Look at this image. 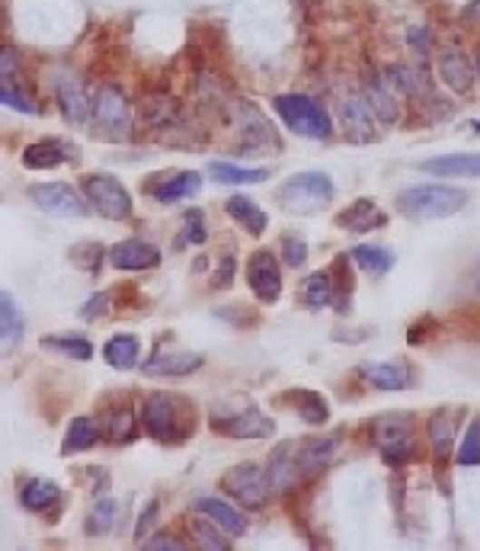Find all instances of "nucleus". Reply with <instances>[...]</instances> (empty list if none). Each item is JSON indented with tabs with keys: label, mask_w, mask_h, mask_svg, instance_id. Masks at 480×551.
I'll use <instances>...</instances> for the list:
<instances>
[{
	"label": "nucleus",
	"mask_w": 480,
	"mask_h": 551,
	"mask_svg": "<svg viewBox=\"0 0 480 551\" xmlns=\"http://www.w3.org/2000/svg\"><path fill=\"white\" fill-rule=\"evenodd\" d=\"M142 423L157 443L180 446L196 429V408L180 395H151L144 401Z\"/></svg>",
	"instance_id": "1"
},
{
	"label": "nucleus",
	"mask_w": 480,
	"mask_h": 551,
	"mask_svg": "<svg viewBox=\"0 0 480 551\" xmlns=\"http://www.w3.org/2000/svg\"><path fill=\"white\" fill-rule=\"evenodd\" d=\"M276 199L289 215H314V212L330 205L333 180L318 171L295 173V177H289L282 186H279Z\"/></svg>",
	"instance_id": "2"
},
{
	"label": "nucleus",
	"mask_w": 480,
	"mask_h": 551,
	"mask_svg": "<svg viewBox=\"0 0 480 551\" xmlns=\"http://www.w3.org/2000/svg\"><path fill=\"white\" fill-rule=\"evenodd\" d=\"M467 205V192L455 186H410L397 196V212L407 218H446Z\"/></svg>",
	"instance_id": "3"
},
{
	"label": "nucleus",
	"mask_w": 480,
	"mask_h": 551,
	"mask_svg": "<svg viewBox=\"0 0 480 551\" xmlns=\"http://www.w3.org/2000/svg\"><path fill=\"white\" fill-rule=\"evenodd\" d=\"M272 109L279 113L285 125L301 138H330L333 123L324 113L320 103H314L311 96H276Z\"/></svg>",
	"instance_id": "4"
},
{
	"label": "nucleus",
	"mask_w": 480,
	"mask_h": 551,
	"mask_svg": "<svg viewBox=\"0 0 480 551\" xmlns=\"http://www.w3.org/2000/svg\"><path fill=\"white\" fill-rule=\"evenodd\" d=\"M221 490L228 497H234L237 504H244L247 510H263L272 487H269V475H266L260 465L244 462V465H234V468L224 471Z\"/></svg>",
	"instance_id": "5"
},
{
	"label": "nucleus",
	"mask_w": 480,
	"mask_h": 551,
	"mask_svg": "<svg viewBox=\"0 0 480 551\" xmlns=\"http://www.w3.org/2000/svg\"><path fill=\"white\" fill-rule=\"evenodd\" d=\"M83 196L87 202L100 212L103 218H113V221H122L132 215V196L122 183L109 173H90L83 177Z\"/></svg>",
	"instance_id": "6"
},
{
	"label": "nucleus",
	"mask_w": 480,
	"mask_h": 551,
	"mask_svg": "<svg viewBox=\"0 0 480 551\" xmlns=\"http://www.w3.org/2000/svg\"><path fill=\"white\" fill-rule=\"evenodd\" d=\"M211 429L224 436H234V439H266V436L276 433V423L269 420L266 414H260L257 408H244L234 410V414H224V410L215 408L211 414Z\"/></svg>",
	"instance_id": "7"
},
{
	"label": "nucleus",
	"mask_w": 480,
	"mask_h": 551,
	"mask_svg": "<svg viewBox=\"0 0 480 551\" xmlns=\"http://www.w3.org/2000/svg\"><path fill=\"white\" fill-rule=\"evenodd\" d=\"M93 125L106 138H125L132 129V113L129 103H125L122 90L103 87L93 100Z\"/></svg>",
	"instance_id": "8"
},
{
	"label": "nucleus",
	"mask_w": 480,
	"mask_h": 551,
	"mask_svg": "<svg viewBox=\"0 0 480 551\" xmlns=\"http://www.w3.org/2000/svg\"><path fill=\"white\" fill-rule=\"evenodd\" d=\"M29 199H33L42 212L58 218H83L90 212L87 202L81 199V192L71 190L68 183H39L29 190Z\"/></svg>",
	"instance_id": "9"
},
{
	"label": "nucleus",
	"mask_w": 480,
	"mask_h": 551,
	"mask_svg": "<svg viewBox=\"0 0 480 551\" xmlns=\"http://www.w3.org/2000/svg\"><path fill=\"white\" fill-rule=\"evenodd\" d=\"M247 282H250V292L257 295L260 301L272 305L279 301V292H282V272L276 266V257L269 251H253L250 260H247Z\"/></svg>",
	"instance_id": "10"
},
{
	"label": "nucleus",
	"mask_w": 480,
	"mask_h": 551,
	"mask_svg": "<svg viewBox=\"0 0 480 551\" xmlns=\"http://www.w3.org/2000/svg\"><path fill=\"white\" fill-rule=\"evenodd\" d=\"M234 119H237V129H240V138H244V151H263V148H279V135L266 116L260 113L257 106L250 103H237L234 106Z\"/></svg>",
	"instance_id": "11"
},
{
	"label": "nucleus",
	"mask_w": 480,
	"mask_h": 551,
	"mask_svg": "<svg viewBox=\"0 0 480 551\" xmlns=\"http://www.w3.org/2000/svg\"><path fill=\"white\" fill-rule=\"evenodd\" d=\"M266 475H269V487L276 494H285L298 477L305 475L301 468V458H298V446L295 443H282L276 452L269 456V465H266Z\"/></svg>",
	"instance_id": "12"
},
{
	"label": "nucleus",
	"mask_w": 480,
	"mask_h": 551,
	"mask_svg": "<svg viewBox=\"0 0 480 551\" xmlns=\"http://www.w3.org/2000/svg\"><path fill=\"white\" fill-rule=\"evenodd\" d=\"M109 263L115 270H154L161 263V251L148 241H138V238H129V241H119V244L109 251Z\"/></svg>",
	"instance_id": "13"
},
{
	"label": "nucleus",
	"mask_w": 480,
	"mask_h": 551,
	"mask_svg": "<svg viewBox=\"0 0 480 551\" xmlns=\"http://www.w3.org/2000/svg\"><path fill=\"white\" fill-rule=\"evenodd\" d=\"M64 161H77V151L62 138H42L23 151V167L29 171H52V167H62Z\"/></svg>",
	"instance_id": "14"
},
{
	"label": "nucleus",
	"mask_w": 480,
	"mask_h": 551,
	"mask_svg": "<svg viewBox=\"0 0 480 551\" xmlns=\"http://www.w3.org/2000/svg\"><path fill=\"white\" fill-rule=\"evenodd\" d=\"M419 171L436 177H480V151H458V154L429 157L419 163Z\"/></svg>",
	"instance_id": "15"
},
{
	"label": "nucleus",
	"mask_w": 480,
	"mask_h": 551,
	"mask_svg": "<svg viewBox=\"0 0 480 551\" xmlns=\"http://www.w3.org/2000/svg\"><path fill=\"white\" fill-rule=\"evenodd\" d=\"M54 87H58V103H62L64 116L71 119V123H83L87 116H93V106H90L87 100V90H83V84L77 81L74 74H58V81H54Z\"/></svg>",
	"instance_id": "16"
},
{
	"label": "nucleus",
	"mask_w": 480,
	"mask_h": 551,
	"mask_svg": "<svg viewBox=\"0 0 480 551\" xmlns=\"http://www.w3.org/2000/svg\"><path fill=\"white\" fill-rule=\"evenodd\" d=\"M205 362L202 353H157L151 356L142 366L144 375H170V379H180V375L199 372V366Z\"/></svg>",
	"instance_id": "17"
},
{
	"label": "nucleus",
	"mask_w": 480,
	"mask_h": 551,
	"mask_svg": "<svg viewBox=\"0 0 480 551\" xmlns=\"http://www.w3.org/2000/svg\"><path fill=\"white\" fill-rule=\"evenodd\" d=\"M337 225L349 228V231H356V234H368L372 228H385L387 215L372 202V199H356V202L337 218Z\"/></svg>",
	"instance_id": "18"
},
{
	"label": "nucleus",
	"mask_w": 480,
	"mask_h": 551,
	"mask_svg": "<svg viewBox=\"0 0 480 551\" xmlns=\"http://www.w3.org/2000/svg\"><path fill=\"white\" fill-rule=\"evenodd\" d=\"M196 513H202V517L215 519L218 526H221L224 532H228L230 538L244 536L247 532V519L240 517V513L234 510V507H228L224 500H215V497H199L196 500Z\"/></svg>",
	"instance_id": "19"
},
{
	"label": "nucleus",
	"mask_w": 480,
	"mask_h": 551,
	"mask_svg": "<svg viewBox=\"0 0 480 551\" xmlns=\"http://www.w3.org/2000/svg\"><path fill=\"white\" fill-rule=\"evenodd\" d=\"M199 186H202V177L196 171H180V173H170L161 186H151V196L157 202H180L186 196H196Z\"/></svg>",
	"instance_id": "20"
},
{
	"label": "nucleus",
	"mask_w": 480,
	"mask_h": 551,
	"mask_svg": "<svg viewBox=\"0 0 480 551\" xmlns=\"http://www.w3.org/2000/svg\"><path fill=\"white\" fill-rule=\"evenodd\" d=\"M224 209H228V215L234 218L237 225H244V231L253 234V238H260V234L266 231V225H269V215H266L263 209H257L247 196H230Z\"/></svg>",
	"instance_id": "21"
},
{
	"label": "nucleus",
	"mask_w": 480,
	"mask_h": 551,
	"mask_svg": "<svg viewBox=\"0 0 480 551\" xmlns=\"http://www.w3.org/2000/svg\"><path fill=\"white\" fill-rule=\"evenodd\" d=\"M439 77L455 90V93H467V90H471V84H474L471 64H467L465 54L455 52V48L439 58Z\"/></svg>",
	"instance_id": "22"
},
{
	"label": "nucleus",
	"mask_w": 480,
	"mask_h": 551,
	"mask_svg": "<svg viewBox=\"0 0 480 551\" xmlns=\"http://www.w3.org/2000/svg\"><path fill=\"white\" fill-rule=\"evenodd\" d=\"M362 372H366V379L372 385H378L385 391H400L410 385V369L400 366V362H366Z\"/></svg>",
	"instance_id": "23"
},
{
	"label": "nucleus",
	"mask_w": 480,
	"mask_h": 551,
	"mask_svg": "<svg viewBox=\"0 0 480 551\" xmlns=\"http://www.w3.org/2000/svg\"><path fill=\"white\" fill-rule=\"evenodd\" d=\"M20 500H23V507L33 513H52V510H58V504H62V490L54 487L52 481L35 477V481H29L26 487H23Z\"/></svg>",
	"instance_id": "24"
},
{
	"label": "nucleus",
	"mask_w": 480,
	"mask_h": 551,
	"mask_svg": "<svg viewBox=\"0 0 480 551\" xmlns=\"http://www.w3.org/2000/svg\"><path fill=\"white\" fill-rule=\"evenodd\" d=\"M343 125L356 142H368V138H372V109H368L362 100H346Z\"/></svg>",
	"instance_id": "25"
},
{
	"label": "nucleus",
	"mask_w": 480,
	"mask_h": 551,
	"mask_svg": "<svg viewBox=\"0 0 480 551\" xmlns=\"http://www.w3.org/2000/svg\"><path fill=\"white\" fill-rule=\"evenodd\" d=\"M209 173L211 180H218V183L224 186H244V183H263L269 173L266 171H250V167H240V163H209Z\"/></svg>",
	"instance_id": "26"
},
{
	"label": "nucleus",
	"mask_w": 480,
	"mask_h": 551,
	"mask_svg": "<svg viewBox=\"0 0 480 551\" xmlns=\"http://www.w3.org/2000/svg\"><path fill=\"white\" fill-rule=\"evenodd\" d=\"M291 395V404H295V410L301 414V420L305 423H314V427H320V423L330 420V408H327V401L318 395V391H289Z\"/></svg>",
	"instance_id": "27"
},
{
	"label": "nucleus",
	"mask_w": 480,
	"mask_h": 551,
	"mask_svg": "<svg viewBox=\"0 0 480 551\" xmlns=\"http://www.w3.org/2000/svg\"><path fill=\"white\" fill-rule=\"evenodd\" d=\"M100 439V429H96V420L90 417H74L68 427V436H64V446L62 452L64 456H74V452H83Z\"/></svg>",
	"instance_id": "28"
},
{
	"label": "nucleus",
	"mask_w": 480,
	"mask_h": 551,
	"mask_svg": "<svg viewBox=\"0 0 480 551\" xmlns=\"http://www.w3.org/2000/svg\"><path fill=\"white\" fill-rule=\"evenodd\" d=\"M103 356H106V362H109V366H115V369H135L138 366V340L132 334L109 337Z\"/></svg>",
	"instance_id": "29"
},
{
	"label": "nucleus",
	"mask_w": 480,
	"mask_h": 551,
	"mask_svg": "<svg viewBox=\"0 0 480 551\" xmlns=\"http://www.w3.org/2000/svg\"><path fill=\"white\" fill-rule=\"evenodd\" d=\"M0 337H4V349L16 347L23 337V314L16 301L10 299V292L0 295Z\"/></svg>",
	"instance_id": "30"
},
{
	"label": "nucleus",
	"mask_w": 480,
	"mask_h": 551,
	"mask_svg": "<svg viewBox=\"0 0 480 551\" xmlns=\"http://www.w3.org/2000/svg\"><path fill=\"white\" fill-rule=\"evenodd\" d=\"M301 292H305L308 308H327L337 301V286H333L330 272H314V276H308Z\"/></svg>",
	"instance_id": "31"
},
{
	"label": "nucleus",
	"mask_w": 480,
	"mask_h": 551,
	"mask_svg": "<svg viewBox=\"0 0 480 551\" xmlns=\"http://www.w3.org/2000/svg\"><path fill=\"white\" fill-rule=\"evenodd\" d=\"M135 433H138V423H135V414H132L129 404L109 410L106 429H103L106 439H113V443H129V439H135Z\"/></svg>",
	"instance_id": "32"
},
{
	"label": "nucleus",
	"mask_w": 480,
	"mask_h": 551,
	"mask_svg": "<svg viewBox=\"0 0 480 551\" xmlns=\"http://www.w3.org/2000/svg\"><path fill=\"white\" fill-rule=\"evenodd\" d=\"M337 449V439H308V443L298 446V458H301V468L305 475H314L327 465V458Z\"/></svg>",
	"instance_id": "33"
},
{
	"label": "nucleus",
	"mask_w": 480,
	"mask_h": 551,
	"mask_svg": "<svg viewBox=\"0 0 480 551\" xmlns=\"http://www.w3.org/2000/svg\"><path fill=\"white\" fill-rule=\"evenodd\" d=\"M352 260L366 272H372V276H381V272H387L394 266V253L378 244H358L356 251H352Z\"/></svg>",
	"instance_id": "34"
},
{
	"label": "nucleus",
	"mask_w": 480,
	"mask_h": 551,
	"mask_svg": "<svg viewBox=\"0 0 480 551\" xmlns=\"http://www.w3.org/2000/svg\"><path fill=\"white\" fill-rule=\"evenodd\" d=\"M190 532H192V542H196L199 548H205V551H224V548H228V538H224L228 532H224L215 519L209 523V519L196 517L190 523Z\"/></svg>",
	"instance_id": "35"
},
{
	"label": "nucleus",
	"mask_w": 480,
	"mask_h": 551,
	"mask_svg": "<svg viewBox=\"0 0 480 551\" xmlns=\"http://www.w3.org/2000/svg\"><path fill=\"white\" fill-rule=\"evenodd\" d=\"M452 433H455V427L446 414H439V417L429 420V443H433V452H436L439 462L448 456V449H452Z\"/></svg>",
	"instance_id": "36"
},
{
	"label": "nucleus",
	"mask_w": 480,
	"mask_h": 551,
	"mask_svg": "<svg viewBox=\"0 0 480 551\" xmlns=\"http://www.w3.org/2000/svg\"><path fill=\"white\" fill-rule=\"evenodd\" d=\"M205 212L202 209H190L183 215V231H180V247L183 244H205Z\"/></svg>",
	"instance_id": "37"
},
{
	"label": "nucleus",
	"mask_w": 480,
	"mask_h": 551,
	"mask_svg": "<svg viewBox=\"0 0 480 551\" xmlns=\"http://www.w3.org/2000/svg\"><path fill=\"white\" fill-rule=\"evenodd\" d=\"M45 347L62 349L71 359H81V362L93 356V347H90V340H83V337H45Z\"/></svg>",
	"instance_id": "38"
},
{
	"label": "nucleus",
	"mask_w": 480,
	"mask_h": 551,
	"mask_svg": "<svg viewBox=\"0 0 480 551\" xmlns=\"http://www.w3.org/2000/svg\"><path fill=\"white\" fill-rule=\"evenodd\" d=\"M113 523H115V500L100 497V504H96L93 513L87 517V532L90 536H103Z\"/></svg>",
	"instance_id": "39"
},
{
	"label": "nucleus",
	"mask_w": 480,
	"mask_h": 551,
	"mask_svg": "<svg viewBox=\"0 0 480 551\" xmlns=\"http://www.w3.org/2000/svg\"><path fill=\"white\" fill-rule=\"evenodd\" d=\"M387 90L391 87H368V109H372L381 123H394V113H397V106H394V100L387 96Z\"/></svg>",
	"instance_id": "40"
},
{
	"label": "nucleus",
	"mask_w": 480,
	"mask_h": 551,
	"mask_svg": "<svg viewBox=\"0 0 480 551\" xmlns=\"http://www.w3.org/2000/svg\"><path fill=\"white\" fill-rule=\"evenodd\" d=\"M461 465H480V420H474L465 433V443L458 449Z\"/></svg>",
	"instance_id": "41"
},
{
	"label": "nucleus",
	"mask_w": 480,
	"mask_h": 551,
	"mask_svg": "<svg viewBox=\"0 0 480 551\" xmlns=\"http://www.w3.org/2000/svg\"><path fill=\"white\" fill-rule=\"evenodd\" d=\"M282 257H285V266H301L308 260V247L301 238H285L282 241Z\"/></svg>",
	"instance_id": "42"
},
{
	"label": "nucleus",
	"mask_w": 480,
	"mask_h": 551,
	"mask_svg": "<svg viewBox=\"0 0 480 551\" xmlns=\"http://www.w3.org/2000/svg\"><path fill=\"white\" fill-rule=\"evenodd\" d=\"M144 548H148V551H163V548L183 551V542H180L176 536H167V532H157V536H148V538H144Z\"/></svg>",
	"instance_id": "43"
},
{
	"label": "nucleus",
	"mask_w": 480,
	"mask_h": 551,
	"mask_svg": "<svg viewBox=\"0 0 480 551\" xmlns=\"http://www.w3.org/2000/svg\"><path fill=\"white\" fill-rule=\"evenodd\" d=\"M0 100H4V106H10V109H20V113H35V106L29 100H23L20 93H16L10 84H4V90H0Z\"/></svg>",
	"instance_id": "44"
},
{
	"label": "nucleus",
	"mask_w": 480,
	"mask_h": 551,
	"mask_svg": "<svg viewBox=\"0 0 480 551\" xmlns=\"http://www.w3.org/2000/svg\"><path fill=\"white\" fill-rule=\"evenodd\" d=\"M106 308H109V292H96L93 299L87 301V305H83V318L87 320H100L103 314H106Z\"/></svg>",
	"instance_id": "45"
},
{
	"label": "nucleus",
	"mask_w": 480,
	"mask_h": 551,
	"mask_svg": "<svg viewBox=\"0 0 480 551\" xmlns=\"http://www.w3.org/2000/svg\"><path fill=\"white\" fill-rule=\"evenodd\" d=\"M157 510H161V504H157V500H151L148 510H144V517L138 519V529H135V538H138V542H144V538H148V532L154 529V523H157Z\"/></svg>",
	"instance_id": "46"
},
{
	"label": "nucleus",
	"mask_w": 480,
	"mask_h": 551,
	"mask_svg": "<svg viewBox=\"0 0 480 551\" xmlns=\"http://www.w3.org/2000/svg\"><path fill=\"white\" fill-rule=\"evenodd\" d=\"M230 276H234V257L221 260V272H215V286H228Z\"/></svg>",
	"instance_id": "47"
},
{
	"label": "nucleus",
	"mask_w": 480,
	"mask_h": 551,
	"mask_svg": "<svg viewBox=\"0 0 480 551\" xmlns=\"http://www.w3.org/2000/svg\"><path fill=\"white\" fill-rule=\"evenodd\" d=\"M10 68H14V54L4 52V74H10Z\"/></svg>",
	"instance_id": "48"
}]
</instances>
